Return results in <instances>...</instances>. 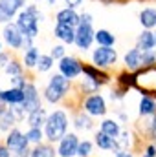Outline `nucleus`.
<instances>
[{"label": "nucleus", "mask_w": 156, "mask_h": 157, "mask_svg": "<svg viewBox=\"0 0 156 157\" xmlns=\"http://www.w3.org/2000/svg\"><path fill=\"white\" fill-rule=\"evenodd\" d=\"M68 124H70V119L68 113L61 108L53 110L51 113H48V121L44 124V135H46V141L55 144L59 143L66 133H68Z\"/></svg>", "instance_id": "obj_1"}, {"label": "nucleus", "mask_w": 156, "mask_h": 157, "mask_svg": "<svg viewBox=\"0 0 156 157\" xmlns=\"http://www.w3.org/2000/svg\"><path fill=\"white\" fill-rule=\"evenodd\" d=\"M44 18V15L40 13L39 6L35 4H26L22 7V11L17 15V26L20 28V31L30 37V39H37L39 37V22Z\"/></svg>", "instance_id": "obj_2"}, {"label": "nucleus", "mask_w": 156, "mask_h": 157, "mask_svg": "<svg viewBox=\"0 0 156 157\" xmlns=\"http://www.w3.org/2000/svg\"><path fill=\"white\" fill-rule=\"evenodd\" d=\"M83 112H86L88 115L92 117H105L107 112H109V106H107V99L101 95V93H92V95H86L83 99V104H81Z\"/></svg>", "instance_id": "obj_3"}, {"label": "nucleus", "mask_w": 156, "mask_h": 157, "mask_svg": "<svg viewBox=\"0 0 156 157\" xmlns=\"http://www.w3.org/2000/svg\"><path fill=\"white\" fill-rule=\"evenodd\" d=\"M136 73V86L140 91L147 93V95H156V66L151 68H142Z\"/></svg>", "instance_id": "obj_4"}, {"label": "nucleus", "mask_w": 156, "mask_h": 157, "mask_svg": "<svg viewBox=\"0 0 156 157\" xmlns=\"http://www.w3.org/2000/svg\"><path fill=\"white\" fill-rule=\"evenodd\" d=\"M92 64L101 68V70H109V68H114L117 62V51L114 48H103V46H97L92 55Z\"/></svg>", "instance_id": "obj_5"}, {"label": "nucleus", "mask_w": 156, "mask_h": 157, "mask_svg": "<svg viewBox=\"0 0 156 157\" xmlns=\"http://www.w3.org/2000/svg\"><path fill=\"white\" fill-rule=\"evenodd\" d=\"M2 40L15 51L24 49V40L26 35L20 31V28L17 26V22H7L2 26Z\"/></svg>", "instance_id": "obj_6"}, {"label": "nucleus", "mask_w": 156, "mask_h": 157, "mask_svg": "<svg viewBox=\"0 0 156 157\" xmlns=\"http://www.w3.org/2000/svg\"><path fill=\"white\" fill-rule=\"evenodd\" d=\"M96 42V29L92 24H79L76 28V48L79 51H88Z\"/></svg>", "instance_id": "obj_7"}, {"label": "nucleus", "mask_w": 156, "mask_h": 157, "mask_svg": "<svg viewBox=\"0 0 156 157\" xmlns=\"http://www.w3.org/2000/svg\"><path fill=\"white\" fill-rule=\"evenodd\" d=\"M59 73H63L66 78H70V80H74V78H77L79 75H83V62L79 60L77 57H74V55H66L64 59H61L59 60Z\"/></svg>", "instance_id": "obj_8"}, {"label": "nucleus", "mask_w": 156, "mask_h": 157, "mask_svg": "<svg viewBox=\"0 0 156 157\" xmlns=\"http://www.w3.org/2000/svg\"><path fill=\"white\" fill-rule=\"evenodd\" d=\"M4 143H6V146L11 150V154H18V152H22V150L30 148V141H28L26 133H24L22 130H18V128L9 130V132L6 133Z\"/></svg>", "instance_id": "obj_9"}, {"label": "nucleus", "mask_w": 156, "mask_h": 157, "mask_svg": "<svg viewBox=\"0 0 156 157\" xmlns=\"http://www.w3.org/2000/svg\"><path fill=\"white\" fill-rule=\"evenodd\" d=\"M79 139L77 133L68 132L59 143H57V157H77V148H79Z\"/></svg>", "instance_id": "obj_10"}, {"label": "nucleus", "mask_w": 156, "mask_h": 157, "mask_svg": "<svg viewBox=\"0 0 156 157\" xmlns=\"http://www.w3.org/2000/svg\"><path fill=\"white\" fill-rule=\"evenodd\" d=\"M22 90H24V102H22L20 106H22V110H24L28 115H30L31 112L42 108V104H40V95H39V90H37L35 82L28 80V84H26Z\"/></svg>", "instance_id": "obj_11"}, {"label": "nucleus", "mask_w": 156, "mask_h": 157, "mask_svg": "<svg viewBox=\"0 0 156 157\" xmlns=\"http://www.w3.org/2000/svg\"><path fill=\"white\" fill-rule=\"evenodd\" d=\"M26 6V0H0V24L11 22Z\"/></svg>", "instance_id": "obj_12"}, {"label": "nucleus", "mask_w": 156, "mask_h": 157, "mask_svg": "<svg viewBox=\"0 0 156 157\" xmlns=\"http://www.w3.org/2000/svg\"><path fill=\"white\" fill-rule=\"evenodd\" d=\"M123 64H125V70L129 71H138L143 68V62H142V49L138 46L127 49V53L123 55Z\"/></svg>", "instance_id": "obj_13"}, {"label": "nucleus", "mask_w": 156, "mask_h": 157, "mask_svg": "<svg viewBox=\"0 0 156 157\" xmlns=\"http://www.w3.org/2000/svg\"><path fill=\"white\" fill-rule=\"evenodd\" d=\"M83 75H84V77H90L92 80H96V82L101 84V86H105V84H109V82L112 80V75H110L107 70H101V68H97V66H94V64H84V66H83Z\"/></svg>", "instance_id": "obj_14"}, {"label": "nucleus", "mask_w": 156, "mask_h": 157, "mask_svg": "<svg viewBox=\"0 0 156 157\" xmlns=\"http://www.w3.org/2000/svg\"><path fill=\"white\" fill-rule=\"evenodd\" d=\"M0 101L6 102L7 106H18L24 102V90L22 88H6V90H0Z\"/></svg>", "instance_id": "obj_15"}, {"label": "nucleus", "mask_w": 156, "mask_h": 157, "mask_svg": "<svg viewBox=\"0 0 156 157\" xmlns=\"http://www.w3.org/2000/svg\"><path fill=\"white\" fill-rule=\"evenodd\" d=\"M53 35H55V39H59L63 44H68V46L76 44V28H72V26L57 24V22H55Z\"/></svg>", "instance_id": "obj_16"}, {"label": "nucleus", "mask_w": 156, "mask_h": 157, "mask_svg": "<svg viewBox=\"0 0 156 157\" xmlns=\"http://www.w3.org/2000/svg\"><path fill=\"white\" fill-rule=\"evenodd\" d=\"M138 115L143 119H149L153 115H156V99L153 95H147V93L142 95L140 104H138Z\"/></svg>", "instance_id": "obj_17"}, {"label": "nucleus", "mask_w": 156, "mask_h": 157, "mask_svg": "<svg viewBox=\"0 0 156 157\" xmlns=\"http://www.w3.org/2000/svg\"><path fill=\"white\" fill-rule=\"evenodd\" d=\"M79 15L76 9L72 7H63L61 11H57L55 15V22L57 24H66V26H72V28H77L79 26Z\"/></svg>", "instance_id": "obj_18"}, {"label": "nucleus", "mask_w": 156, "mask_h": 157, "mask_svg": "<svg viewBox=\"0 0 156 157\" xmlns=\"http://www.w3.org/2000/svg\"><path fill=\"white\" fill-rule=\"evenodd\" d=\"M94 143H96L101 150H105V152L119 150V143H117V139L110 137V135H107V133H103L101 130L96 132V135H94Z\"/></svg>", "instance_id": "obj_19"}, {"label": "nucleus", "mask_w": 156, "mask_h": 157, "mask_svg": "<svg viewBox=\"0 0 156 157\" xmlns=\"http://www.w3.org/2000/svg\"><path fill=\"white\" fill-rule=\"evenodd\" d=\"M74 128L77 130V132H90V130H94V126H96V122H94V117L92 115H88L86 112H79L74 115Z\"/></svg>", "instance_id": "obj_20"}, {"label": "nucleus", "mask_w": 156, "mask_h": 157, "mask_svg": "<svg viewBox=\"0 0 156 157\" xmlns=\"http://www.w3.org/2000/svg\"><path fill=\"white\" fill-rule=\"evenodd\" d=\"M39 57L40 51L37 46H31L28 49H24V55H22V64L26 70H37V64H39Z\"/></svg>", "instance_id": "obj_21"}, {"label": "nucleus", "mask_w": 156, "mask_h": 157, "mask_svg": "<svg viewBox=\"0 0 156 157\" xmlns=\"http://www.w3.org/2000/svg\"><path fill=\"white\" fill-rule=\"evenodd\" d=\"M136 46L140 48V49H154L156 48V33L154 31H151V29H143L140 35H138V39H136Z\"/></svg>", "instance_id": "obj_22"}, {"label": "nucleus", "mask_w": 156, "mask_h": 157, "mask_svg": "<svg viewBox=\"0 0 156 157\" xmlns=\"http://www.w3.org/2000/svg\"><path fill=\"white\" fill-rule=\"evenodd\" d=\"M140 24L143 29H154L156 28V7H143L140 11Z\"/></svg>", "instance_id": "obj_23"}, {"label": "nucleus", "mask_w": 156, "mask_h": 157, "mask_svg": "<svg viewBox=\"0 0 156 157\" xmlns=\"http://www.w3.org/2000/svg\"><path fill=\"white\" fill-rule=\"evenodd\" d=\"M64 97H66V93L61 91L59 88L51 86V84H46V88H44V91H42V99H44L46 102H50V104H59Z\"/></svg>", "instance_id": "obj_24"}, {"label": "nucleus", "mask_w": 156, "mask_h": 157, "mask_svg": "<svg viewBox=\"0 0 156 157\" xmlns=\"http://www.w3.org/2000/svg\"><path fill=\"white\" fill-rule=\"evenodd\" d=\"M116 84L121 88V90L129 91L130 88H134V86H136V73H134V71H129V70L119 71V73H117V77H116Z\"/></svg>", "instance_id": "obj_25"}, {"label": "nucleus", "mask_w": 156, "mask_h": 157, "mask_svg": "<svg viewBox=\"0 0 156 157\" xmlns=\"http://www.w3.org/2000/svg\"><path fill=\"white\" fill-rule=\"evenodd\" d=\"M99 130H101L103 133L114 137V139H117V137L121 135V132H123L116 119H103V121L99 122Z\"/></svg>", "instance_id": "obj_26"}, {"label": "nucleus", "mask_w": 156, "mask_h": 157, "mask_svg": "<svg viewBox=\"0 0 156 157\" xmlns=\"http://www.w3.org/2000/svg\"><path fill=\"white\" fill-rule=\"evenodd\" d=\"M46 121H48V112L44 108H39V110L31 112L28 115V119H26V122H28L30 128H44Z\"/></svg>", "instance_id": "obj_27"}, {"label": "nucleus", "mask_w": 156, "mask_h": 157, "mask_svg": "<svg viewBox=\"0 0 156 157\" xmlns=\"http://www.w3.org/2000/svg\"><path fill=\"white\" fill-rule=\"evenodd\" d=\"M96 44L103 48H114L116 44V35L109 29H97L96 31Z\"/></svg>", "instance_id": "obj_28"}, {"label": "nucleus", "mask_w": 156, "mask_h": 157, "mask_svg": "<svg viewBox=\"0 0 156 157\" xmlns=\"http://www.w3.org/2000/svg\"><path fill=\"white\" fill-rule=\"evenodd\" d=\"M31 157H57V150L51 143H40L31 148Z\"/></svg>", "instance_id": "obj_29"}, {"label": "nucleus", "mask_w": 156, "mask_h": 157, "mask_svg": "<svg viewBox=\"0 0 156 157\" xmlns=\"http://www.w3.org/2000/svg\"><path fill=\"white\" fill-rule=\"evenodd\" d=\"M48 84H51V86L59 88V90H61V91H64L66 95H68V91L72 90V80H70V78H66L63 73H55V75H51L50 80H48Z\"/></svg>", "instance_id": "obj_30"}, {"label": "nucleus", "mask_w": 156, "mask_h": 157, "mask_svg": "<svg viewBox=\"0 0 156 157\" xmlns=\"http://www.w3.org/2000/svg\"><path fill=\"white\" fill-rule=\"evenodd\" d=\"M24 64H22V60H18V59H11V62L2 70L7 77H17V75H24Z\"/></svg>", "instance_id": "obj_31"}, {"label": "nucleus", "mask_w": 156, "mask_h": 157, "mask_svg": "<svg viewBox=\"0 0 156 157\" xmlns=\"http://www.w3.org/2000/svg\"><path fill=\"white\" fill-rule=\"evenodd\" d=\"M117 143H119V148H121V150H129V152H130V148H132V146H134V143H136V137H134V133H132V132L123 130V132H121V135L117 137Z\"/></svg>", "instance_id": "obj_32"}, {"label": "nucleus", "mask_w": 156, "mask_h": 157, "mask_svg": "<svg viewBox=\"0 0 156 157\" xmlns=\"http://www.w3.org/2000/svg\"><path fill=\"white\" fill-rule=\"evenodd\" d=\"M53 66H55V59H53L50 53H40L39 64H37V71H39V73H46V71H50Z\"/></svg>", "instance_id": "obj_33"}, {"label": "nucleus", "mask_w": 156, "mask_h": 157, "mask_svg": "<svg viewBox=\"0 0 156 157\" xmlns=\"http://www.w3.org/2000/svg\"><path fill=\"white\" fill-rule=\"evenodd\" d=\"M26 137H28V141H30V144H40V143H44V139H46V135H44V128H28V132H26Z\"/></svg>", "instance_id": "obj_34"}, {"label": "nucleus", "mask_w": 156, "mask_h": 157, "mask_svg": "<svg viewBox=\"0 0 156 157\" xmlns=\"http://www.w3.org/2000/svg\"><path fill=\"white\" fill-rule=\"evenodd\" d=\"M92 152H94V143L90 139H83L79 143L77 157H92Z\"/></svg>", "instance_id": "obj_35"}, {"label": "nucleus", "mask_w": 156, "mask_h": 157, "mask_svg": "<svg viewBox=\"0 0 156 157\" xmlns=\"http://www.w3.org/2000/svg\"><path fill=\"white\" fill-rule=\"evenodd\" d=\"M142 62H143V68H151L156 66V49H142Z\"/></svg>", "instance_id": "obj_36"}, {"label": "nucleus", "mask_w": 156, "mask_h": 157, "mask_svg": "<svg viewBox=\"0 0 156 157\" xmlns=\"http://www.w3.org/2000/svg\"><path fill=\"white\" fill-rule=\"evenodd\" d=\"M145 133H147V139H151V143H156V115L149 117L145 124Z\"/></svg>", "instance_id": "obj_37"}, {"label": "nucleus", "mask_w": 156, "mask_h": 157, "mask_svg": "<svg viewBox=\"0 0 156 157\" xmlns=\"http://www.w3.org/2000/svg\"><path fill=\"white\" fill-rule=\"evenodd\" d=\"M50 55H51L57 62H59L61 59H64V57H66V48H64V44H55V46H51Z\"/></svg>", "instance_id": "obj_38"}, {"label": "nucleus", "mask_w": 156, "mask_h": 157, "mask_svg": "<svg viewBox=\"0 0 156 157\" xmlns=\"http://www.w3.org/2000/svg\"><path fill=\"white\" fill-rule=\"evenodd\" d=\"M127 93H129V91H125V90H121L119 86H116V88H112V90L109 91V99L114 101V102H119V101H123V99L127 97Z\"/></svg>", "instance_id": "obj_39"}, {"label": "nucleus", "mask_w": 156, "mask_h": 157, "mask_svg": "<svg viewBox=\"0 0 156 157\" xmlns=\"http://www.w3.org/2000/svg\"><path fill=\"white\" fill-rule=\"evenodd\" d=\"M9 82H11V86L13 88H24L26 84H28V80L24 75H17V77H9Z\"/></svg>", "instance_id": "obj_40"}, {"label": "nucleus", "mask_w": 156, "mask_h": 157, "mask_svg": "<svg viewBox=\"0 0 156 157\" xmlns=\"http://www.w3.org/2000/svg\"><path fill=\"white\" fill-rule=\"evenodd\" d=\"M142 157H156V143H147L142 152Z\"/></svg>", "instance_id": "obj_41"}, {"label": "nucleus", "mask_w": 156, "mask_h": 157, "mask_svg": "<svg viewBox=\"0 0 156 157\" xmlns=\"http://www.w3.org/2000/svg\"><path fill=\"white\" fill-rule=\"evenodd\" d=\"M9 62H11V55L6 53V51H2V53H0V70H4Z\"/></svg>", "instance_id": "obj_42"}, {"label": "nucleus", "mask_w": 156, "mask_h": 157, "mask_svg": "<svg viewBox=\"0 0 156 157\" xmlns=\"http://www.w3.org/2000/svg\"><path fill=\"white\" fill-rule=\"evenodd\" d=\"M79 24H92V15L90 13H81L79 15Z\"/></svg>", "instance_id": "obj_43"}, {"label": "nucleus", "mask_w": 156, "mask_h": 157, "mask_svg": "<svg viewBox=\"0 0 156 157\" xmlns=\"http://www.w3.org/2000/svg\"><path fill=\"white\" fill-rule=\"evenodd\" d=\"M0 157H13L11 150L6 146V143H0Z\"/></svg>", "instance_id": "obj_44"}, {"label": "nucleus", "mask_w": 156, "mask_h": 157, "mask_svg": "<svg viewBox=\"0 0 156 157\" xmlns=\"http://www.w3.org/2000/svg\"><path fill=\"white\" fill-rule=\"evenodd\" d=\"M112 154H114V157H134L129 150H121V148H119V150H114Z\"/></svg>", "instance_id": "obj_45"}, {"label": "nucleus", "mask_w": 156, "mask_h": 157, "mask_svg": "<svg viewBox=\"0 0 156 157\" xmlns=\"http://www.w3.org/2000/svg\"><path fill=\"white\" fill-rule=\"evenodd\" d=\"M66 7H72V9H77L79 6L83 4V0H64Z\"/></svg>", "instance_id": "obj_46"}, {"label": "nucleus", "mask_w": 156, "mask_h": 157, "mask_svg": "<svg viewBox=\"0 0 156 157\" xmlns=\"http://www.w3.org/2000/svg\"><path fill=\"white\" fill-rule=\"evenodd\" d=\"M99 2H103V4H112V2H116V0H99Z\"/></svg>", "instance_id": "obj_47"}, {"label": "nucleus", "mask_w": 156, "mask_h": 157, "mask_svg": "<svg viewBox=\"0 0 156 157\" xmlns=\"http://www.w3.org/2000/svg\"><path fill=\"white\" fill-rule=\"evenodd\" d=\"M46 2H48V4H50V6H53V4H55V2H57V0H46Z\"/></svg>", "instance_id": "obj_48"}, {"label": "nucleus", "mask_w": 156, "mask_h": 157, "mask_svg": "<svg viewBox=\"0 0 156 157\" xmlns=\"http://www.w3.org/2000/svg\"><path fill=\"white\" fill-rule=\"evenodd\" d=\"M0 53H2V39H0Z\"/></svg>", "instance_id": "obj_49"}, {"label": "nucleus", "mask_w": 156, "mask_h": 157, "mask_svg": "<svg viewBox=\"0 0 156 157\" xmlns=\"http://www.w3.org/2000/svg\"><path fill=\"white\" fill-rule=\"evenodd\" d=\"M33 2H40V0H33Z\"/></svg>", "instance_id": "obj_50"}]
</instances>
